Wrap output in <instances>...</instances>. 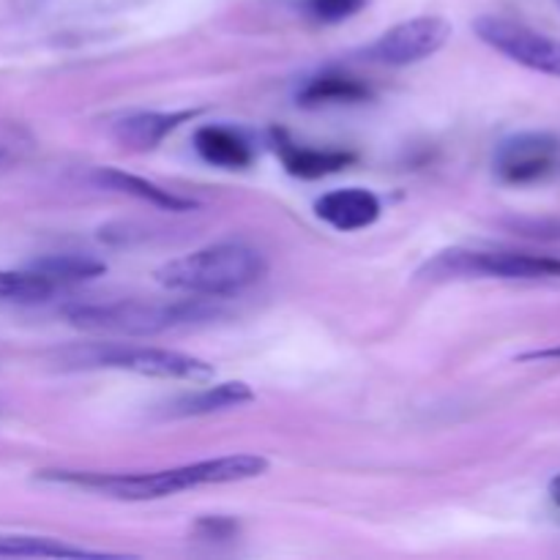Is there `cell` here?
I'll return each mask as SVG.
<instances>
[{
    "instance_id": "obj_21",
    "label": "cell",
    "mask_w": 560,
    "mask_h": 560,
    "mask_svg": "<svg viewBox=\"0 0 560 560\" xmlns=\"http://www.w3.org/2000/svg\"><path fill=\"white\" fill-rule=\"evenodd\" d=\"M550 495H552V501H556V506L560 509V476H556V479H552Z\"/></svg>"
},
{
    "instance_id": "obj_16",
    "label": "cell",
    "mask_w": 560,
    "mask_h": 560,
    "mask_svg": "<svg viewBox=\"0 0 560 560\" xmlns=\"http://www.w3.org/2000/svg\"><path fill=\"white\" fill-rule=\"evenodd\" d=\"M58 284L42 271H0V304H42Z\"/></svg>"
},
{
    "instance_id": "obj_19",
    "label": "cell",
    "mask_w": 560,
    "mask_h": 560,
    "mask_svg": "<svg viewBox=\"0 0 560 560\" xmlns=\"http://www.w3.org/2000/svg\"><path fill=\"white\" fill-rule=\"evenodd\" d=\"M517 230L534 238H560V222H520Z\"/></svg>"
},
{
    "instance_id": "obj_7",
    "label": "cell",
    "mask_w": 560,
    "mask_h": 560,
    "mask_svg": "<svg viewBox=\"0 0 560 560\" xmlns=\"http://www.w3.org/2000/svg\"><path fill=\"white\" fill-rule=\"evenodd\" d=\"M476 36L514 63L530 71L560 77V42L545 33L534 31L520 22L503 20V16H481L476 20Z\"/></svg>"
},
{
    "instance_id": "obj_12",
    "label": "cell",
    "mask_w": 560,
    "mask_h": 560,
    "mask_svg": "<svg viewBox=\"0 0 560 560\" xmlns=\"http://www.w3.org/2000/svg\"><path fill=\"white\" fill-rule=\"evenodd\" d=\"M93 180H96L98 186H104V189H113V191H120V195L137 197V200L151 202V206L162 208V211L186 213V211H195L197 208V200H191V197L175 195V191L162 189V186L153 184V180L140 178V175L124 173V170H113V167L96 170Z\"/></svg>"
},
{
    "instance_id": "obj_1",
    "label": "cell",
    "mask_w": 560,
    "mask_h": 560,
    "mask_svg": "<svg viewBox=\"0 0 560 560\" xmlns=\"http://www.w3.org/2000/svg\"><path fill=\"white\" fill-rule=\"evenodd\" d=\"M271 463L260 454H228L217 459H200V463L178 465V468L153 470V474H91V470H44L38 474L42 481L52 485H71L82 490L102 492L115 501H162V498L180 495L195 487L211 485H235L266 476Z\"/></svg>"
},
{
    "instance_id": "obj_15",
    "label": "cell",
    "mask_w": 560,
    "mask_h": 560,
    "mask_svg": "<svg viewBox=\"0 0 560 560\" xmlns=\"http://www.w3.org/2000/svg\"><path fill=\"white\" fill-rule=\"evenodd\" d=\"M195 118V113H140V115H129V118L120 120L115 126V137L126 145L135 148H153L170 135V131L178 129L184 120Z\"/></svg>"
},
{
    "instance_id": "obj_4",
    "label": "cell",
    "mask_w": 560,
    "mask_h": 560,
    "mask_svg": "<svg viewBox=\"0 0 560 560\" xmlns=\"http://www.w3.org/2000/svg\"><path fill=\"white\" fill-rule=\"evenodd\" d=\"M427 279L490 277V279H560V257L530 252L448 249L421 268Z\"/></svg>"
},
{
    "instance_id": "obj_17",
    "label": "cell",
    "mask_w": 560,
    "mask_h": 560,
    "mask_svg": "<svg viewBox=\"0 0 560 560\" xmlns=\"http://www.w3.org/2000/svg\"><path fill=\"white\" fill-rule=\"evenodd\" d=\"M36 271H42L44 277L52 279L55 284H66V282H85V279L102 277L107 271V262L96 260L91 255H55V257H44L38 260Z\"/></svg>"
},
{
    "instance_id": "obj_14",
    "label": "cell",
    "mask_w": 560,
    "mask_h": 560,
    "mask_svg": "<svg viewBox=\"0 0 560 560\" xmlns=\"http://www.w3.org/2000/svg\"><path fill=\"white\" fill-rule=\"evenodd\" d=\"M255 402V392L246 383L230 381L219 383V386H208L202 392L189 394V397L178 399L170 410V416H211L224 413V410L244 408V405Z\"/></svg>"
},
{
    "instance_id": "obj_9",
    "label": "cell",
    "mask_w": 560,
    "mask_h": 560,
    "mask_svg": "<svg viewBox=\"0 0 560 560\" xmlns=\"http://www.w3.org/2000/svg\"><path fill=\"white\" fill-rule=\"evenodd\" d=\"M381 197L361 186L334 189L315 202V213L320 222L339 233H355V230L372 228L381 219Z\"/></svg>"
},
{
    "instance_id": "obj_22",
    "label": "cell",
    "mask_w": 560,
    "mask_h": 560,
    "mask_svg": "<svg viewBox=\"0 0 560 560\" xmlns=\"http://www.w3.org/2000/svg\"><path fill=\"white\" fill-rule=\"evenodd\" d=\"M3 159H5V151H3V148H0V162H3Z\"/></svg>"
},
{
    "instance_id": "obj_2",
    "label": "cell",
    "mask_w": 560,
    "mask_h": 560,
    "mask_svg": "<svg viewBox=\"0 0 560 560\" xmlns=\"http://www.w3.org/2000/svg\"><path fill=\"white\" fill-rule=\"evenodd\" d=\"M266 257L246 244H211L164 262L156 282L173 293L224 299L266 277Z\"/></svg>"
},
{
    "instance_id": "obj_20",
    "label": "cell",
    "mask_w": 560,
    "mask_h": 560,
    "mask_svg": "<svg viewBox=\"0 0 560 560\" xmlns=\"http://www.w3.org/2000/svg\"><path fill=\"white\" fill-rule=\"evenodd\" d=\"M545 359H560V348L534 350V353H525L523 355V361H545Z\"/></svg>"
},
{
    "instance_id": "obj_8",
    "label": "cell",
    "mask_w": 560,
    "mask_h": 560,
    "mask_svg": "<svg viewBox=\"0 0 560 560\" xmlns=\"http://www.w3.org/2000/svg\"><path fill=\"white\" fill-rule=\"evenodd\" d=\"M452 25L443 16H416L399 22L366 47V58L381 66H413L446 47Z\"/></svg>"
},
{
    "instance_id": "obj_5",
    "label": "cell",
    "mask_w": 560,
    "mask_h": 560,
    "mask_svg": "<svg viewBox=\"0 0 560 560\" xmlns=\"http://www.w3.org/2000/svg\"><path fill=\"white\" fill-rule=\"evenodd\" d=\"M77 364L107 366V370H124L145 377H162V381L208 383L217 377V370L206 359L180 350L140 348V345H93L80 353Z\"/></svg>"
},
{
    "instance_id": "obj_11",
    "label": "cell",
    "mask_w": 560,
    "mask_h": 560,
    "mask_svg": "<svg viewBox=\"0 0 560 560\" xmlns=\"http://www.w3.org/2000/svg\"><path fill=\"white\" fill-rule=\"evenodd\" d=\"M301 107H328V104H359L370 98V88L348 71L328 69L310 77L295 93Z\"/></svg>"
},
{
    "instance_id": "obj_13",
    "label": "cell",
    "mask_w": 560,
    "mask_h": 560,
    "mask_svg": "<svg viewBox=\"0 0 560 560\" xmlns=\"http://www.w3.org/2000/svg\"><path fill=\"white\" fill-rule=\"evenodd\" d=\"M273 145L282 156L284 170L295 178H323V175L339 173L353 162V153L345 151H320V148H304L299 142H290L284 131H273Z\"/></svg>"
},
{
    "instance_id": "obj_18",
    "label": "cell",
    "mask_w": 560,
    "mask_h": 560,
    "mask_svg": "<svg viewBox=\"0 0 560 560\" xmlns=\"http://www.w3.org/2000/svg\"><path fill=\"white\" fill-rule=\"evenodd\" d=\"M370 0H301V9L306 11V16L323 25H337V22L350 20V16L359 14Z\"/></svg>"
},
{
    "instance_id": "obj_3",
    "label": "cell",
    "mask_w": 560,
    "mask_h": 560,
    "mask_svg": "<svg viewBox=\"0 0 560 560\" xmlns=\"http://www.w3.org/2000/svg\"><path fill=\"white\" fill-rule=\"evenodd\" d=\"M213 315L217 310L208 306L200 295H191L189 301H167V304L109 301V304H80L66 310L71 326L82 328V331L126 334V337H151V334L211 320Z\"/></svg>"
},
{
    "instance_id": "obj_6",
    "label": "cell",
    "mask_w": 560,
    "mask_h": 560,
    "mask_svg": "<svg viewBox=\"0 0 560 560\" xmlns=\"http://www.w3.org/2000/svg\"><path fill=\"white\" fill-rule=\"evenodd\" d=\"M495 175L506 186H536L560 175V137L550 131H523L503 140L495 151Z\"/></svg>"
},
{
    "instance_id": "obj_10",
    "label": "cell",
    "mask_w": 560,
    "mask_h": 560,
    "mask_svg": "<svg viewBox=\"0 0 560 560\" xmlns=\"http://www.w3.org/2000/svg\"><path fill=\"white\" fill-rule=\"evenodd\" d=\"M195 151L219 170H244L255 159L249 137L230 126H202L195 135Z\"/></svg>"
}]
</instances>
